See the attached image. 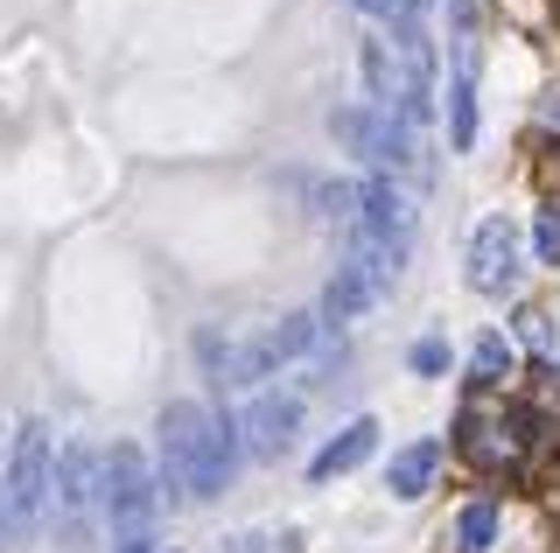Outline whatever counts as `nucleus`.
Listing matches in <instances>:
<instances>
[{
  "label": "nucleus",
  "mask_w": 560,
  "mask_h": 553,
  "mask_svg": "<svg viewBox=\"0 0 560 553\" xmlns=\"http://www.w3.org/2000/svg\"><path fill=\"white\" fill-rule=\"evenodd\" d=\"M162 483L168 497H218L232 483V421H218L197 400L162 407Z\"/></svg>",
  "instance_id": "obj_1"
},
{
  "label": "nucleus",
  "mask_w": 560,
  "mask_h": 553,
  "mask_svg": "<svg viewBox=\"0 0 560 553\" xmlns=\"http://www.w3.org/2000/svg\"><path fill=\"white\" fill-rule=\"evenodd\" d=\"M154 476H148V456L133 442H113L98 462V505L113 518V546L119 553H148V526H154Z\"/></svg>",
  "instance_id": "obj_2"
},
{
  "label": "nucleus",
  "mask_w": 560,
  "mask_h": 553,
  "mask_svg": "<svg viewBox=\"0 0 560 553\" xmlns=\"http://www.w3.org/2000/svg\"><path fill=\"white\" fill-rule=\"evenodd\" d=\"M49 483H57V448H49V427L43 421H22V435H14V456H8V511L14 526H35V518L49 511Z\"/></svg>",
  "instance_id": "obj_3"
},
{
  "label": "nucleus",
  "mask_w": 560,
  "mask_h": 553,
  "mask_svg": "<svg viewBox=\"0 0 560 553\" xmlns=\"http://www.w3.org/2000/svg\"><path fill=\"white\" fill-rule=\"evenodd\" d=\"M358 238L372 252H385L393 267L407 259V246H413V203H407V189H399L393 176H372L358 189Z\"/></svg>",
  "instance_id": "obj_4"
},
{
  "label": "nucleus",
  "mask_w": 560,
  "mask_h": 553,
  "mask_svg": "<svg viewBox=\"0 0 560 553\" xmlns=\"http://www.w3.org/2000/svg\"><path fill=\"white\" fill-rule=\"evenodd\" d=\"M525 442H533L525 413H463V427H455V448H463L483 476H512L525 462Z\"/></svg>",
  "instance_id": "obj_5"
},
{
  "label": "nucleus",
  "mask_w": 560,
  "mask_h": 553,
  "mask_svg": "<svg viewBox=\"0 0 560 553\" xmlns=\"http://www.w3.org/2000/svg\"><path fill=\"white\" fill-rule=\"evenodd\" d=\"M393 281H399L393 259L372 252V246H358L350 259H337V281H329V295H323V316H329V322H358V316H364V308H372Z\"/></svg>",
  "instance_id": "obj_6"
},
{
  "label": "nucleus",
  "mask_w": 560,
  "mask_h": 553,
  "mask_svg": "<svg viewBox=\"0 0 560 553\" xmlns=\"http://www.w3.org/2000/svg\"><path fill=\"white\" fill-rule=\"evenodd\" d=\"M518 273H525V259H518V224L504 217V211H490V217L477 224V238H469V287H477V295H512Z\"/></svg>",
  "instance_id": "obj_7"
},
{
  "label": "nucleus",
  "mask_w": 560,
  "mask_h": 553,
  "mask_svg": "<svg viewBox=\"0 0 560 553\" xmlns=\"http://www.w3.org/2000/svg\"><path fill=\"white\" fill-rule=\"evenodd\" d=\"M294 427H302V400H294V392H259V400L245 407V442H253V456H280V448L294 442Z\"/></svg>",
  "instance_id": "obj_8"
},
{
  "label": "nucleus",
  "mask_w": 560,
  "mask_h": 553,
  "mask_svg": "<svg viewBox=\"0 0 560 553\" xmlns=\"http://www.w3.org/2000/svg\"><path fill=\"white\" fill-rule=\"evenodd\" d=\"M98 462L105 456H92L84 442H70L63 456H57V483H49V497H57L63 518H84V511L98 505Z\"/></svg>",
  "instance_id": "obj_9"
},
{
  "label": "nucleus",
  "mask_w": 560,
  "mask_h": 553,
  "mask_svg": "<svg viewBox=\"0 0 560 553\" xmlns=\"http://www.w3.org/2000/svg\"><path fill=\"white\" fill-rule=\"evenodd\" d=\"M378 448V427L372 421H350L343 435H329L323 448H315V462H308V483H329V476H343V470H358L364 456Z\"/></svg>",
  "instance_id": "obj_10"
},
{
  "label": "nucleus",
  "mask_w": 560,
  "mask_h": 553,
  "mask_svg": "<svg viewBox=\"0 0 560 553\" xmlns=\"http://www.w3.org/2000/svg\"><path fill=\"white\" fill-rule=\"evenodd\" d=\"M434 470H442V442H407L393 456V470H385V483H393V497H420L434 483Z\"/></svg>",
  "instance_id": "obj_11"
},
{
  "label": "nucleus",
  "mask_w": 560,
  "mask_h": 553,
  "mask_svg": "<svg viewBox=\"0 0 560 553\" xmlns=\"http://www.w3.org/2000/svg\"><path fill=\"white\" fill-rule=\"evenodd\" d=\"M512 365H518L512 337H504V330H483L477 351H469V378H477V386H504V378H512Z\"/></svg>",
  "instance_id": "obj_12"
},
{
  "label": "nucleus",
  "mask_w": 560,
  "mask_h": 553,
  "mask_svg": "<svg viewBox=\"0 0 560 553\" xmlns=\"http://www.w3.org/2000/svg\"><path fill=\"white\" fill-rule=\"evenodd\" d=\"M490 540H498V505L477 497V505H463V518H455V546H463V553H483Z\"/></svg>",
  "instance_id": "obj_13"
},
{
  "label": "nucleus",
  "mask_w": 560,
  "mask_h": 553,
  "mask_svg": "<svg viewBox=\"0 0 560 553\" xmlns=\"http://www.w3.org/2000/svg\"><path fill=\"white\" fill-rule=\"evenodd\" d=\"M533 252L560 267V203H539V217H533Z\"/></svg>",
  "instance_id": "obj_14"
},
{
  "label": "nucleus",
  "mask_w": 560,
  "mask_h": 553,
  "mask_svg": "<svg viewBox=\"0 0 560 553\" xmlns=\"http://www.w3.org/2000/svg\"><path fill=\"white\" fill-rule=\"evenodd\" d=\"M407 365H413L420 378H442V372H448V343H442V337H420L413 351H407Z\"/></svg>",
  "instance_id": "obj_15"
},
{
  "label": "nucleus",
  "mask_w": 560,
  "mask_h": 553,
  "mask_svg": "<svg viewBox=\"0 0 560 553\" xmlns=\"http://www.w3.org/2000/svg\"><path fill=\"white\" fill-rule=\"evenodd\" d=\"M539 119H547V127H560V92H547V98H539Z\"/></svg>",
  "instance_id": "obj_16"
},
{
  "label": "nucleus",
  "mask_w": 560,
  "mask_h": 553,
  "mask_svg": "<svg viewBox=\"0 0 560 553\" xmlns=\"http://www.w3.org/2000/svg\"><path fill=\"white\" fill-rule=\"evenodd\" d=\"M547 183L560 189V154H547ZM553 203H560V197H553Z\"/></svg>",
  "instance_id": "obj_17"
},
{
  "label": "nucleus",
  "mask_w": 560,
  "mask_h": 553,
  "mask_svg": "<svg viewBox=\"0 0 560 553\" xmlns=\"http://www.w3.org/2000/svg\"><path fill=\"white\" fill-rule=\"evenodd\" d=\"M14 526V511H8V491H0V532H8Z\"/></svg>",
  "instance_id": "obj_18"
}]
</instances>
